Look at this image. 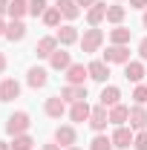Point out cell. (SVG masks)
<instances>
[{
	"instance_id": "ab89813d",
	"label": "cell",
	"mask_w": 147,
	"mask_h": 150,
	"mask_svg": "<svg viewBox=\"0 0 147 150\" xmlns=\"http://www.w3.org/2000/svg\"><path fill=\"white\" fill-rule=\"evenodd\" d=\"M0 150H12V142H0Z\"/></svg>"
},
{
	"instance_id": "d590c367",
	"label": "cell",
	"mask_w": 147,
	"mask_h": 150,
	"mask_svg": "<svg viewBox=\"0 0 147 150\" xmlns=\"http://www.w3.org/2000/svg\"><path fill=\"white\" fill-rule=\"evenodd\" d=\"M6 12H9V0H0V18H3Z\"/></svg>"
},
{
	"instance_id": "9a60e30c",
	"label": "cell",
	"mask_w": 147,
	"mask_h": 150,
	"mask_svg": "<svg viewBox=\"0 0 147 150\" xmlns=\"http://www.w3.org/2000/svg\"><path fill=\"white\" fill-rule=\"evenodd\" d=\"M20 98V84L15 78H3L0 81V101H15Z\"/></svg>"
},
{
	"instance_id": "60d3db41",
	"label": "cell",
	"mask_w": 147,
	"mask_h": 150,
	"mask_svg": "<svg viewBox=\"0 0 147 150\" xmlns=\"http://www.w3.org/2000/svg\"><path fill=\"white\" fill-rule=\"evenodd\" d=\"M141 26L147 29V9H144V15H141Z\"/></svg>"
},
{
	"instance_id": "f1b7e54d",
	"label": "cell",
	"mask_w": 147,
	"mask_h": 150,
	"mask_svg": "<svg viewBox=\"0 0 147 150\" xmlns=\"http://www.w3.org/2000/svg\"><path fill=\"white\" fill-rule=\"evenodd\" d=\"M32 144H35V139H32L29 133H23V136H15V139H12V150H32Z\"/></svg>"
},
{
	"instance_id": "f35d334b",
	"label": "cell",
	"mask_w": 147,
	"mask_h": 150,
	"mask_svg": "<svg viewBox=\"0 0 147 150\" xmlns=\"http://www.w3.org/2000/svg\"><path fill=\"white\" fill-rule=\"evenodd\" d=\"M6 26H9V23H6V20H3V18H0V38H3V35H6Z\"/></svg>"
},
{
	"instance_id": "2e32d148",
	"label": "cell",
	"mask_w": 147,
	"mask_h": 150,
	"mask_svg": "<svg viewBox=\"0 0 147 150\" xmlns=\"http://www.w3.org/2000/svg\"><path fill=\"white\" fill-rule=\"evenodd\" d=\"M98 104H101V107H107V110H110V107H115V104H121V90H118V87H104V90H101V95H98Z\"/></svg>"
},
{
	"instance_id": "44dd1931",
	"label": "cell",
	"mask_w": 147,
	"mask_h": 150,
	"mask_svg": "<svg viewBox=\"0 0 147 150\" xmlns=\"http://www.w3.org/2000/svg\"><path fill=\"white\" fill-rule=\"evenodd\" d=\"M61 98L66 101V104H75V101H87V87H72V84H66L64 90H61Z\"/></svg>"
},
{
	"instance_id": "9c48e42d",
	"label": "cell",
	"mask_w": 147,
	"mask_h": 150,
	"mask_svg": "<svg viewBox=\"0 0 147 150\" xmlns=\"http://www.w3.org/2000/svg\"><path fill=\"white\" fill-rule=\"evenodd\" d=\"M72 67V55L64 49V46H58L55 52H52V58H49V69H55V72H66Z\"/></svg>"
},
{
	"instance_id": "f546056e",
	"label": "cell",
	"mask_w": 147,
	"mask_h": 150,
	"mask_svg": "<svg viewBox=\"0 0 147 150\" xmlns=\"http://www.w3.org/2000/svg\"><path fill=\"white\" fill-rule=\"evenodd\" d=\"M46 9H49L46 0H29V15H32V18H43Z\"/></svg>"
},
{
	"instance_id": "5bb4252c",
	"label": "cell",
	"mask_w": 147,
	"mask_h": 150,
	"mask_svg": "<svg viewBox=\"0 0 147 150\" xmlns=\"http://www.w3.org/2000/svg\"><path fill=\"white\" fill-rule=\"evenodd\" d=\"M87 69H90V78H92V81L107 84V78H110V64H107V61H90Z\"/></svg>"
},
{
	"instance_id": "5b68a950",
	"label": "cell",
	"mask_w": 147,
	"mask_h": 150,
	"mask_svg": "<svg viewBox=\"0 0 147 150\" xmlns=\"http://www.w3.org/2000/svg\"><path fill=\"white\" fill-rule=\"evenodd\" d=\"M26 84H29L32 90H43V87L49 84V69H46V67H29Z\"/></svg>"
},
{
	"instance_id": "484cf974",
	"label": "cell",
	"mask_w": 147,
	"mask_h": 150,
	"mask_svg": "<svg viewBox=\"0 0 147 150\" xmlns=\"http://www.w3.org/2000/svg\"><path fill=\"white\" fill-rule=\"evenodd\" d=\"M124 15H127V9H124L121 3L107 6V23H112V26H121V23H124Z\"/></svg>"
},
{
	"instance_id": "7a4b0ae2",
	"label": "cell",
	"mask_w": 147,
	"mask_h": 150,
	"mask_svg": "<svg viewBox=\"0 0 147 150\" xmlns=\"http://www.w3.org/2000/svg\"><path fill=\"white\" fill-rule=\"evenodd\" d=\"M78 43H81V52H84V55H92V52H98V49L104 46V32H101L98 26H90V29L81 35Z\"/></svg>"
},
{
	"instance_id": "603a6c76",
	"label": "cell",
	"mask_w": 147,
	"mask_h": 150,
	"mask_svg": "<svg viewBox=\"0 0 147 150\" xmlns=\"http://www.w3.org/2000/svg\"><path fill=\"white\" fill-rule=\"evenodd\" d=\"M9 20H23L29 15V0H9Z\"/></svg>"
},
{
	"instance_id": "e575fe53",
	"label": "cell",
	"mask_w": 147,
	"mask_h": 150,
	"mask_svg": "<svg viewBox=\"0 0 147 150\" xmlns=\"http://www.w3.org/2000/svg\"><path fill=\"white\" fill-rule=\"evenodd\" d=\"M43 150H64V147H61L58 142H49V144H43Z\"/></svg>"
},
{
	"instance_id": "8fae6325",
	"label": "cell",
	"mask_w": 147,
	"mask_h": 150,
	"mask_svg": "<svg viewBox=\"0 0 147 150\" xmlns=\"http://www.w3.org/2000/svg\"><path fill=\"white\" fill-rule=\"evenodd\" d=\"M127 124L136 133L147 130V107H144V104H133V107H130V121H127Z\"/></svg>"
},
{
	"instance_id": "ffe728a7",
	"label": "cell",
	"mask_w": 147,
	"mask_h": 150,
	"mask_svg": "<svg viewBox=\"0 0 147 150\" xmlns=\"http://www.w3.org/2000/svg\"><path fill=\"white\" fill-rule=\"evenodd\" d=\"M6 40H12V43H20L23 38H26V23L23 20H9V26H6Z\"/></svg>"
},
{
	"instance_id": "74e56055",
	"label": "cell",
	"mask_w": 147,
	"mask_h": 150,
	"mask_svg": "<svg viewBox=\"0 0 147 150\" xmlns=\"http://www.w3.org/2000/svg\"><path fill=\"white\" fill-rule=\"evenodd\" d=\"M6 64H9V61H6V55H3V52H0V75L6 72Z\"/></svg>"
},
{
	"instance_id": "30bf717a",
	"label": "cell",
	"mask_w": 147,
	"mask_h": 150,
	"mask_svg": "<svg viewBox=\"0 0 147 150\" xmlns=\"http://www.w3.org/2000/svg\"><path fill=\"white\" fill-rule=\"evenodd\" d=\"M55 38H58V43H61V46H72V43H78V40H81L78 26H72V23L58 26V29H55Z\"/></svg>"
},
{
	"instance_id": "83f0119b",
	"label": "cell",
	"mask_w": 147,
	"mask_h": 150,
	"mask_svg": "<svg viewBox=\"0 0 147 150\" xmlns=\"http://www.w3.org/2000/svg\"><path fill=\"white\" fill-rule=\"evenodd\" d=\"M90 150H115V147H112V139H107L104 133H95V139L90 142Z\"/></svg>"
},
{
	"instance_id": "4dcf8cb0",
	"label": "cell",
	"mask_w": 147,
	"mask_h": 150,
	"mask_svg": "<svg viewBox=\"0 0 147 150\" xmlns=\"http://www.w3.org/2000/svg\"><path fill=\"white\" fill-rule=\"evenodd\" d=\"M130 98H133V104H147V84H136Z\"/></svg>"
},
{
	"instance_id": "d6986e66",
	"label": "cell",
	"mask_w": 147,
	"mask_h": 150,
	"mask_svg": "<svg viewBox=\"0 0 147 150\" xmlns=\"http://www.w3.org/2000/svg\"><path fill=\"white\" fill-rule=\"evenodd\" d=\"M90 112H92V107L87 104V101H75V104H69V118H72L75 124L90 121Z\"/></svg>"
},
{
	"instance_id": "e0dca14e",
	"label": "cell",
	"mask_w": 147,
	"mask_h": 150,
	"mask_svg": "<svg viewBox=\"0 0 147 150\" xmlns=\"http://www.w3.org/2000/svg\"><path fill=\"white\" fill-rule=\"evenodd\" d=\"M43 112H46L49 118H61V115L66 112V101H64L61 95H52V98H46V104H43Z\"/></svg>"
},
{
	"instance_id": "cb8c5ba5",
	"label": "cell",
	"mask_w": 147,
	"mask_h": 150,
	"mask_svg": "<svg viewBox=\"0 0 147 150\" xmlns=\"http://www.w3.org/2000/svg\"><path fill=\"white\" fill-rule=\"evenodd\" d=\"M55 6L61 9V15H64L66 20H75V18H81V6H78V0H58Z\"/></svg>"
},
{
	"instance_id": "ac0fdd59",
	"label": "cell",
	"mask_w": 147,
	"mask_h": 150,
	"mask_svg": "<svg viewBox=\"0 0 147 150\" xmlns=\"http://www.w3.org/2000/svg\"><path fill=\"white\" fill-rule=\"evenodd\" d=\"M104 20H107V3H101V0H98L95 6L87 9V23H90V26H101Z\"/></svg>"
},
{
	"instance_id": "1f68e13d",
	"label": "cell",
	"mask_w": 147,
	"mask_h": 150,
	"mask_svg": "<svg viewBox=\"0 0 147 150\" xmlns=\"http://www.w3.org/2000/svg\"><path fill=\"white\" fill-rule=\"evenodd\" d=\"M133 150H147V130H139L133 139Z\"/></svg>"
},
{
	"instance_id": "277c9868",
	"label": "cell",
	"mask_w": 147,
	"mask_h": 150,
	"mask_svg": "<svg viewBox=\"0 0 147 150\" xmlns=\"http://www.w3.org/2000/svg\"><path fill=\"white\" fill-rule=\"evenodd\" d=\"M87 124H90L95 133H104V130H107V124H110V110H107V107H101V104H98V107H92L90 121H87Z\"/></svg>"
},
{
	"instance_id": "836d02e7",
	"label": "cell",
	"mask_w": 147,
	"mask_h": 150,
	"mask_svg": "<svg viewBox=\"0 0 147 150\" xmlns=\"http://www.w3.org/2000/svg\"><path fill=\"white\" fill-rule=\"evenodd\" d=\"M130 9H147V0H130Z\"/></svg>"
},
{
	"instance_id": "8d00e7d4",
	"label": "cell",
	"mask_w": 147,
	"mask_h": 150,
	"mask_svg": "<svg viewBox=\"0 0 147 150\" xmlns=\"http://www.w3.org/2000/svg\"><path fill=\"white\" fill-rule=\"evenodd\" d=\"M98 0H78V6H84V9H90V6H95Z\"/></svg>"
},
{
	"instance_id": "3957f363",
	"label": "cell",
	"mask_w": 147,
	"mask_h": 150,
	"mask_svg": "<svg viewBox=\"0 0 147 150\" xmlns=\"http://www.w3.org/2000/svg\"><path fill=\"white\" fill-rule=\"evenodd\" d=\"M112 147H118V150H127L133 147V139H136V130L130 127V124H121V127H115L112 130Z\"/></svg>"
},
{
	"instance_id": "4316f807",
	"label": "cell",
	"mask_w": 147,
	"mask_h": 150,
	"mask_svg": "<svg viewBox=\"0 0 147 150\" xmlns=\"http://www.w3.org/2000/svg\"><path fill=\"white\" fill-rule=\"evenodd\" d=\"M61 18H64V15H61V9H58V6H49V9L43 12V18H40V20H43L49 29H58V26H61Z\"/></svg>"
},
{
	"instance_id": "d6a6232c",
	"label": "cell",
	"mask_w": 147,
	"mask_h": 150,
	"mask_svg": "<svg viewBox=\"0 0 147 150\" xmlns=\"http://www.w3.org/2000/svg\"><path fill=\"white\" fill-rule=\"evenodd\" d=\"M139 58H141V61H147V35L139 40Z\"/></svg>"
},
{
	"instance_id": "ba28073f",
	"label": "cell",
	"mask_w": 147,
	"mask_h": 150,
	"mask_svg": "<svg viewBox=\"0 0 147 150\" xmlns=\"http://www.w3.org/2000/svg\"><path fill=\"white\" fill-rule=\"evenodd\" d=\"M101 61H107V64H121V67H124V64L130 61V46H118V43H110Z\"/></svg>"
},
{
	"instance_id": "7402d4cb",
	"label": "cell",
	"mask_w": 147,
	"mask_h": 150,
	"mask_svg": "<svg viewBox=\"0 0 147 150\" xmlns=\"http://www.w3.org/2000/svg\"><path fill=\"white\" fill-rule=\"evenodd\" d=\"M130 121V107L127 104H115L110 107V124L112 127H121V124H127Z\"/></svg>"
},
{
	"instance_id": "7bdbcfd3",
	"label": "cell",
	"mask_w": 147,
	"mask_h": 150,
	"mask_svg": "<svg viewBox=\"0 0 147 150\" xmlns=\"http://www.w3.org/2000/svg\"><path fill=\"white\" fill-rule=\"evenodd\" d=\"M115 3H121V0H115Z\"/></svg>"
},
{
	"instance_id": "6da1fadb",
	"label": "cell",
	"mask_w": 147,
	"mask_h": 150,
	"mask_svg": "<svg viewBox=\"0 0 147 150\" xmlns=\"http://www.w3.org/2000/svg\"><path fill=\"white\" fill-rule=\"evenodd\" d=\"M29 127H32V118H29V112H23V110L12 112V115L6 118V136H12V139L29 133Z\"/></svg>"
},
{
	"instance_id": "8992f818",
	"label": "cell",
	"mask_w": 147,
	"mask_h": 150,
	"mask_svg": "<svg viewBox=\"0 0 147 150\" xmlns=\"http://www.w3.org/2000/svg\"><path fill=\"white\" fill-rule=\"evenodd\" d=\"M64 78H66V84H72V87H87V78H90V69L84 67V64H72L66 72H64Z\"/></svg>"
},
{
	"instance_id": "4fadbf2b",
	"label": "cell",
	"mask_w": 147,
	"mask_h": 150,
	"mask_svg": "<svg viewBox=\"0 0 147 150\" xmlns=\"http://www.w3.org/2000/svg\"><path fill=\"white\" fill-rule=\"evenodd\" d=\"M144 75H147L144 61H127V64H124V78H127V81L141 84V81H144Z\"/></svg>"
},
{
	"instance_id": "52a82bcc",
	"label": "cell",
	"mask_w": 147,
	"mask_h": 150,
	"mask_svg": "<svg viewBox=\"0 0 147 150\" xmlns=\"http://www.w3.org/2000/svg\"><path fill=\"white\" fill-rule=\"evenodd\" d=\"M55 142L61 144V147H75L78 144V133H75L72 124H61V127H55Z\"/></svg>"
},
{
	"instance_id": "7c38bea8",
	"label": "cell",
	"mask_w": 147,
	"mask_h": 150,
	"mask_svg": "<svg viewBox=\"0 0 147 150\" xmlns=\"http://www.w3.org/2000/svg\"><path fill=\"white\" fill-rule=\"evenodd\" d=\"M58 46H61V43H58V38H55V35H46V38H40V40L35 43V55L49 61V58H52V52H55Z\"/></svg>"
},
{
	"instance_id": "b9f144b4",
	"label": "cell",
	"mask_w": 147,
	"mask_h": 150,
	"mask_svg": "<svg viewBox=\"0 0 147 150\" xmlns=\"http://www.w3.org/2000/svg\"><path fill=\"white\" fill-rule=\"evenodd\" d=\"M66 150H81V147H78V144H75V147H66Z\"/></svg>"
},
{
	"instance_id": "d4e9b609",
	"label": "cell",
	"mask_w": 147,
	"mask_h": 150,
	"mask_svg": "<svg viewBox=\"0 0 147 150\" xmlns=\"http://www.w3.org/2000/svg\"><path fill=\"white\" fill-rule=\"evenodd\" d=\"M130 38H133V32H130L124 23H121V26H115V29H110V43H118V46H130Z\"/></svg>"
}]
</instances>
